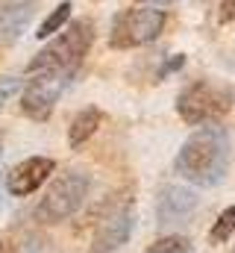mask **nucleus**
<instances>
[{
	"mask_svg": "<svg viewBox=\"0 0 235 253\" xmlns=\"http://www.w3.org/2000/svg\"><path fill=\"white\" fill-rule=\"evenodd\" d=\"M230 132L218 124H203L182 141L174 159V171L197 189H212L224 183L230 171Z\"/></svg>",
	"mask_w": 235,
	"mask_h": 253,
	"instance_id": "1",
	"label": "nucleus"
},
{
	"mask_svg": "<svg viewBox=\"0 0 235 253\" xmlns=\"http://www.w3.org/2000/svg\"><path fill=\"white\" fill-rule=\"evenodd\" d=\"M235 103V91L221 80H194L176 94V115L188 126L218 124Z\"/></svg>",
	"mask_w": 235,
	"mask_h": 253,
	"instance_id": "2",
	"label": "nucleus"
},
{
	"mask_svg": "<svg viewBox=\"0 0 235 253\" xmlns=\"http://www.w3.org/2000/svg\"><path fill=\"white\" fill-rule=\"evenodd\" d=\"M94 42V24L88 18H77L59 30L56 39H50L30 62V74L36 71H77L85 59L88 47Z\"/></svg>",
	"mask_w": 235,
	"mask_h": 253,
	"instance_id": "3",
	"label": "nucleus"
},
{
	"mask_svg": "<svg viewBox=\"0 0 235 253\" xmlns=\"http://www.w3.org/2000/svg\"><path fill=\"white\" fill-rule=\"evenodd\" d=\"M91 180L82 171H65L53 177V183L47 186L44 197L36 206V221L39 224H62L71 215H77L88 197Z\"/></svg>",
	"mask_w": 235,
	"mask_h": 253,
	"instance_id": "4",
	"label": "nucleus"
},
{
	"mask_svg": "<svg viewBox=\"0 0 235 253\" xmlns=\"http://www.w3.org/2000/svg\"><path fill=\"white\" fill-rule=\"evenodd\" d=\"M168 15L162 9L153 6H129L123 12H118L112 18V30H109V47L115 50H132V47H144L150 42H156L165 33Z\"/></svg>",
	"mask_w": 235,
	"mask_h": 253,
	"instance_id": "5",
	"label": "nucleus"
},
{
	"mask_svg": "<svg viewBox=\"0 0 235 253\" xmlns=\"http://www.w3.org/2000/svg\"><path fill=\"white\" fill-rule=\"evenodd\" d=\"M132 224H135V209H132L129 191L115 194V197L109 200V206L100 212V221H97V227H94L88 253H115V251H120V248L129 242V236H132Z\"/></svg>",
	"mask_w": 235,
	"mask_h": 253,
	"instance_id": "6",
	"label": "nucleus"
},
{
	"mask_svg": "<svg viewBox=\"0 0 235 253\" xmlns=\"http://www.w3.org/2000/svg\"><path fill=\"white\" fill-rule=\"evenodd\" d=\"M71 77V71H36L21 88V112L33 121H47Z\"/></svg>",
	"mask_w": 235,
	"mask_h": 253,
	"instance_id": "7",
	"label": "nucleus"
},
{
	"mask_svg": "<svg viewBox=\"0 0 235 253\" xmlns=\"http://www.w3.org/2000/svg\"><path fill=\"white\" fill-rule=\"evenodd\" d=\"M53 171H56V159H50V156H27L24 162L9 168L6 191L12 197H27V194L41 189Z\"/></svg>",
	"mask_w": 235,
	"mask_h": 253,
	"instance_id": "8",
	"label": "nucleus"
},
{
	"mask_svg": "<svg viewBox=\"0 0 235 253\" xmlns=\"http://www.w3.org/2000/svg\"><path fill=\"white\" fill-rule=\"evenodd\" d=\"M200 209V197L197 191L188 186H165L159 191V203H156V221L159 227H179L185 224L194 212Z\"/></svg>",
	"mask_w": 235,
	"mask_h": 253,
	"instance_id": "9",
	"label": "nucleus"
},
{
	"mask_svg": "<svg viewBox=\"0 0 235 253\" xmlns=\"http://www.w3.org/2000/svg\"><path fill=\"white\" fill-rule=\"evenodd\" d=\"M39 0H9L0 3V47L15 44L33 24Z\"/></svg>",
	"mask_w": 235,
	"mask_h": 253,
	"instance_id": "10",
	"label": "nucleus"
},
{
	"mask_svg": "<svg viewBox=\"0 0 235 253\" xmlns=\"http://www.w3.org/2000/svg\"><path fill=\"white\" fill-rule=\"evenodd\" d=\"M100 124H103V112H100L97 106L79 109V112L74 115L71 126H68V144H71V150H77V147H82L88 138H94V132L100 129Z\"/></svg>",
	"mask_w": 235,
	"mask_h": 253,
	"instance_id": "11",
	"label": "nucleus"
},
{
	"mask_svg": "<svg viewBox=\"0 0 235 253\" xmlns=\"http://www.w3.org/2000/svg\"><path fill=\"white\" fill-rule=\"evenodd\" d=\"M71 9H74V6H71V0H62L56 9L41 21V27H39V33H36V36H39L41 42H44V39H50V36H56L59 30L71 21Z\"/></svg>",
	"mask_w": 235,
	"mask_h": 253,
	"instance_id": "12",
	"label": "nucleus"
},
{
	"mask_svg": "<svg viewBox=\"0 0 235 253\" xmlns=\"http://www.w3.org/2000/svg\"><path fill=\"white\" fill-rule=\"evenodd\" d=\"M233 236H235V206H227V209L218 215V221L212 224L209 242H212V245H224V242H230Z\"/></svg>",
	"mask_w": 235,
	"mask_h": 253,
	"instance_id": "13",
	"label": "nucleus"
},
{
	"mask_svg": "<svg viewBox=\"0 0 235 253\" xmlns=\"http://www.w3.org/2000/svg\"><path fill=\"white\" fill-rule=\"evenodd\" d=\"M144 253H191V242L185 236H165V239L153 242Z\"/></svg>",
	"mask_w": 235,
	"mask_h": 253,
	"instance_id": "14",
	"label": "nucleus"
},
{
	"mask_svg": "<svg viewBox=\"0 0 235 253\" xmlns=\"http://www.w3.org/2000/svg\"><path fill=\"white\" fill-rule=\"evenodd\" d=\"M18 88H21V80H18V77H3V80H0V109L6 106V100H9Z\"/></svg>",
	"mask_w": 235,
	"mask_h": 253,
	"instance_id": "15",
	"label": "nucleus"
},
{
	"mask_svg": "<svg viewBox=\"0 0 235 253\" xmlns=\"http://www.w3.org/2000/svg\"><path fill=\"white\" fill-rule=\"evenodd\" d=\"M182 65H185V56H179V53H176V56H174V59H171L168 65H162V71H159V74H162V77H168V74H174V71H179Z\"/></svg>",
	"mask_w": 235,
	"mask_h": 253,
	"instance_id": "16",
	"label": "nucleus"
},
{
	"mask_svg": "<svg viewBox=\"0 0 235 253\" xmlns=\"http://www.w3.org/2000/svg\"><path fill=\"white\" fill-rule=\"evenodd\" d=\"M221 21H235V0L221 3Z\"/></svg>",
	"mask_w": 235,
	"mask_h": 253,
	"instance_id": "17",
	"label": "nucleus"
},
{
	"mask_svg": "<svg viewBox=\"0 0 235 253\" xmlns=\"http://www.w3.org/2000/svg\"><path fill=\"white\" fill-rule=\"evenodd\" d=\"M138 3H144V6H174L179 0H138Z\"/></svg>",
	"mask_w": 235,
	"mask_h": 253,
	"instance_id": "18",
	"label": "nucleus"
},
{
	"mask_svg": "<svg viewBox=\"0 0 235 253\" xmlns=\"http://www.w3.org/2000/svg\"><path fill=\"white\" fill-rule=\"evenodd\" d=\"M0 253H3V242H0Z\"/></svg>",
	"mask_w": 235,
	"mask_h": 253,
	"instance_id": "19",
	"label": "nucleus"
},
{
	"mask_svg": "<svg viewBox=\"0 0 235 253\" xmlns=\"http://www.w3.org/2000/svg\"><path fill=\"white\" fill-rule=\"evenodd\" d=\"M233 253H235V251H233Z\"/></svg>",
	"mask_w": 235,
	"mask_h": 253,
	"instance_id": "20",
	"label": "nucleus"
}]
</instances>
